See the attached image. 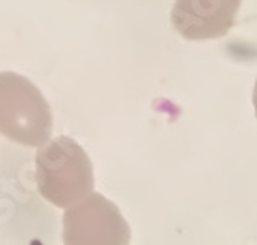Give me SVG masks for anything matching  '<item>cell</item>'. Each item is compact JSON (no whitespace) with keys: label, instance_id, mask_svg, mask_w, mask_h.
<instances>
[{"label":"cell","instance_id":"cell-1","mask_svg":"<svg viewBox=\"0 0 257 245\" xmlns=\"http://www.w3.org/2000/svg\"><path fill=\"white\" fill-rule=\"evenodd\" d=\"M37 189L55 207L69 209L94 189L87 153L69 136L47 140L35 158Z\"/></svg>","mask_w":257,"mask_h":245},{"label":"cell","instance_id":"cell-4","mask_svg":"<svg viewBox=\"0 0 257 245\" xmlns=\"http://www.w3.org/2000/svg\"><path fill=\"white\" fill-rule=\"evenodd\" d=\"M253 107H255V116H257V82H255V89H253Z\"/></svg>","mask_w":257,"mask_h":245},{"label":"cell","instance_id":"cell-3","mask_svg":"<svg viewBox=\"0 0 257 245\" xmlns=\"http://www.w3.org/2000/svg\"><path fill=\"white\" fill-rule=\"evenodd\" d=\"M64 245H128L131 227L119 209L98 193L65 209Z\"/></svg>","mask_w":257,"mask_h":245},{"label":"cell","instance_id":"cell-2","mask_svg":"<svg viewBox=\"0 0 257 245\" xmlns=\"http://www.w3.org/2000/svg\"><path fill=\"white\" fill-rule=\"evenodd\" d=\"M53 131V113L38 88L15 73H0V134L28 147H40Z\"/></svg>","mask_w":257,"mask_h":245}]
</instances>
